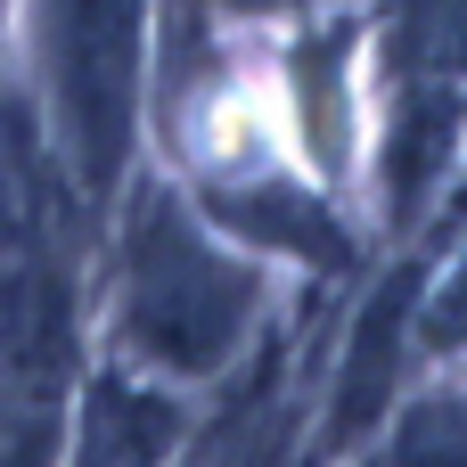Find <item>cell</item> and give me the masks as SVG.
Returning <instances> with one entry per match:
<instances>
[{
  "label": "cell",
  "instance_id": "1",
  "mask_svg": "<svg viewBox=\"0 0 467 467\" xmlns=\"http://www.w3.org/2000/svg\"><path fill=\"white\" fill-rule=\"evenodd\" d=\"M263 312V279L230 263L181 197H140L115 254V337L164 378H213L238 361Z\"/></svg>",
  "mask_w": 467,
  "mask_h": 467
},
{
  "label": "cell",
  "instance_id": "2",
  "mask_svg": "<svg viewBox=\"0 0 467 467\" xmlns=\"http://www.w3.org/2000/svg\"><path fill=\"white\" fill-rule=\"evenodd\" d=\"M8 197H0V460H41L57 435V402L74 378V287L49 189L8 140Z\"/></svg>",
  "mask_w": 467,
  "mask_h": 467
},
{
  "label": "cell",
  "instance_id": "3",
  "mask_svg": "<svg viewBox=\"0 0 467 467\" xmlns=\"http://www.w3.org/2000/svg\"><path fill=\"white\" fill-rule=\"evenodd\" d=\"M148 0H33V66L49 99V140L82 205L115 197L140 123Z\"/></svg>",
  "mask_w": 467,
  "mask_h": 467
},
{
  "label": "cell",
  "instance_id": "4",
  "mask_svg": "<svg viewBox=\"0 0 467 467\" xmlns=\"http://www.w3.org/2000/svg\"><path fill=\"white\" fill-rule=\"evenodd\" d=\"M410 304H419V271H394L369 304H361V328H353V353H345V378H337V427L328 443H353L369 419H386V394L402 378V353H410Z\"/></svg>",
  "mask_w": 467,
  "mask_h": 467
},
{
  "label": "cell",
  "instance_id": "5",
  "mask_svg": "<svg viewBox=\"0 0 467 467\" xmlns=\"http://www.w3.org/2000/svg\"><path fill=\"white\" fill-rule=\"evenodd\" d=\"M451 148H460V90L443 74H402L394 131H386V197H394L402 222L427 205V189L443 181Z\"/></svg>",
  "mask_w": 467,
  "mask_h": 467
},
{
  "label": "cell",
  "instance_id": "6",
  "mask_svg": "<svg viewBox=\"0 0 467 467\" xmlns=\"http://www.w3.org/2000/svg\"><path fill=\"white\" fill-rule=\"evenodd\" d=\"M222 222L263 238V246H279V254H296V263H312V271H345L353 263V238L337 230V213L296 197L287 181H230L222 189Z\"/></svg>",
  "mask_w": 467,
  "mask_h": 467
},
{
  "label": "cell",
  "instance_id": "7",
  "mask_svg": "<svg viewBox=\"0 0 467 467\" xmlns=\"http://www.w3.org/2000/svg\"><path fill=\"white\" fill-rule=\"evenodd\" d=\"M82 451L90 460H164L172 451V402L140 394L123 378H99L90 410H82Z\"/></svg>",
  "mask_w": 467,
  "mask_h": 467
},
{
  "label": "cell",
  "instance_id": "8",
  "mask_svg": "<svg viewBox=\"0 0 467 467\" xmlns=\"http://www.w3.org/2000/svg\"><path fill=\"white\" fill-rule=\"evenodd\" d=\"M345 49H353L345 25L296 41V123H304V140H312L320 164L345 156Z\"/></svg>",
  "mask_w": 467,
  "mask_h": 467
},
{
  "label": "cell",
  "instance_id": "9",
  "mask_svg": "<svg viewBox=\"0 0 467 467\" xmlns=\"http://www.w3.org/2000/svg\"><path fill=\"white\" fill-rule=\"evenodd\" d=\"M402 460H443V451H467V435H460V402H427L419 410V427L394 443Z\"/></svg>",
  "mask_w": 467,
  "mask_h": 467
},
{
  "label": "cell",
  "instance_id": "10",
  "mask_svg": "<svg viewBox=\"0 0 467 467\" xmlns=\"http://www.w3.org/2000/svg\"><path fill=\"white\" fill-rule=\"evenodd\" d=\"M427 345H467V254H460V271L443 279V296H435V312H427Z\"/></svg>",
  "mask_w": 467,
  "mask_h": 467
},
{
  "label": "cell",
  "instance_id": "11",
  "mask_svg": "<svg viewBox=\"0 0 467 467\" xmlns=\"http://www.w3.org/2000/svg\"><path fill=\"white\" fill-rule=\"evenodd\" d=\"M222 8H238V16H271V8H304V0H222Z\"/></svg>",
  "mask_w": 467,
  "mask_h": 467
}]
</instances>
